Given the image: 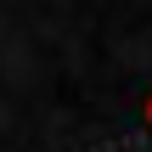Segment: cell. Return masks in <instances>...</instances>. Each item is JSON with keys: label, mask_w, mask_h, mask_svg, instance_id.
<instances>
[{"label": "cell", "mask_w": 152, "mask_h": 152, "mask_svg": "<svg viewBox=\"0 0 152 152\" xmlns=\"http://www.w3.org/2000/svg\"><path fill=\"white\" fill-rule=\"evenodd\" d=\"M147 124H152V96H147Z\"/></svg>", "instance_id": "6da1fadb"}]
</instances>
